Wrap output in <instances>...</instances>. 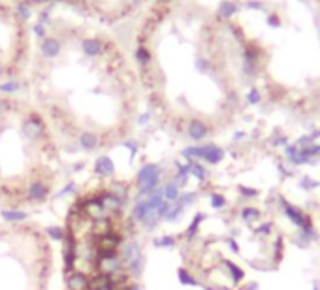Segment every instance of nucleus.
Here are the masks:
<instances>
[{
  "mask_svg": "<svg viewBox=\"0 0 320 290\" xmlns=\"http://www.w3.org/2000/svg\"><path fill=\"white\" fill-rule=\"evenodd\" d=\"M183 157L189 159V161H194V159H203L209 164H219V162L224 159V151L219 149L217 145H202V147H187L183 151Z\"/></svg>",
  "mask_w": 320,
  "mask_h": 290,
  "instance_id": "1",
  "label": "nucleus"
},
{
  "mask_svg": "<svg viewBox=\"0 0 320 290\" xmlns=\"http://www.w3.org/2000/svg\"><path fill=\"white\" fill-rule=\"evenodd\" d=\"M49 196V189L43 183H31L29 187V200L31 202H43Z\"/></svg>",
  "mask_w": 320,
  "mask_h": 290,
  "instance_id": "9",
  "label": "nucleus"
},
{
  "mask_svg": "<svg viewBox=\"0 0 320 290\" xmlns=\"http://www.w3.org/2000/svg\"><path fill=\"white\" fill-rule=\"evenodd\" d=\"M211 205H213L215 209H223L224 205H226V198H224L223 194H213L211 196Z\"/></svg>",
  "mask_w": 320,
  "mask_h": 290,
  "instance_id": "29",
  "label": "nucleus"
},
{
  "mask_svg": "<svg viewBox=\"0 0 320 290\" xmlns=\"http://www.w3.org/2000/svg\"><path fill=\"white\" fill-rule=\"evenodd\" d=\"M0 91H2V93H15V91H19V83H17V81L2 83V85H0Z\"/></svg>",
  "mask_w": 320,
  "mask_h": 290,
  "instance_id": "30",
  "label": "nucleus"
},
{
  "mask_svg": "<svg viewBox=\"0 0 320 290\" xmlns=\"http://www.w3.org/2000/svg\"><path fill=\"white\" fill-rule=\"evenodd\" d=\"M224 268L228 269V273H230V277H234V279L237 281V283H239V281H243V279H245V273H243V269H241V268H237V266H235L234 262H228V260H226V262H224Z\"/></svg>",
  "mask_w": 320,
  "mask_h": 290,
  "instance_id": "17",
  "label": "nucleus"
},
{
  "mask_svg": "<svg viewBox=\"0 0 320 290\" xmlns=\"http://www.w3.org/2000/svg\"><path fill=\"white\" fill-rule=\"evenodd\" d=\"M75 191H77V185H75V183H68L63 191H61V193H57V196H55V198H57V200H61V198H66V196L74 194Z\"/></svg>",
  "mask_w": 320,
  "mask_h": 290,
  "instance_id": "27",
  "label": "nucleus"
},
{
  "mask_svg": "<svg viewBox=\"0 0 320 290\" xmlns=\"http://www.w3.org/2000/svg\"><path fill=\"white\" fill-rule=\"evenodd\" d=\"M109 194H113L115 198H119L121 200V204L127 205L128 202V187L125 185V183H113L111 187H109V191H107Z\"/></svg>",
  "mask_w": 320,
  "mask_h": 290,
  "instance_id": "12",
  "label": "nucleus"
},
{
  "mask_svg": "<svg viewBox=\"0 0 320 290\" xmlns=\"http://www.w3.org/2000/svg\"><path fill=\"white\" fill-rule=\"evenodd\" d=\"M299 187H301V189H305V191H311V189H317V187H319V181L311 179L309 175H303V177H301V181H299Z\"/></svg>",
  "mask_w": 320,
  "mask_h": 290,
  "instance_id": "28",
  "label": "nucleus"
},
{
  "mask_svg": "<svg viewBox=\"0 0 320 290\" xmlns=\"http://www.w3.org/2000/svg\"><path fill=\"white\" fill-rule=\"evenodd\" d=\"M102 290H123V289H117V287L111 285V287H106V289H102Z\"/></svg>",
  "mask_w": 320,
  "mask_h": 290,
  "instance_id": "36",
  "label": "nucleus"
},
{
  "mask_svg": "<svg viewBox=\"0 0 320 290\" xmlns=\"http://www.w3.org/2000/svg\"><path fill=\"white\" fill-rule=\"evenodd\" d=\"M315 136H317V138H320V132H317V134H315Z\"/></svg>",
  "mask_w": 320,
  "mask_h": 290,
  "instance_id": "38",
  "label": "nucleus"
},
{
  "mask_svg": "<svg viewBox=\"0 0 320 290\" xmlns=\"http://www.w3.org/2000/svg\"><path fill=\"white\" fill-rule=\"evenodd\" d=\"M185 213V207L179 204H171V209L168 211V215L164 217V221H168V223H173V221H177L179 217Z\"/></svg>",
  "mask_w": 320,
  "mask_h": 290,
  "instance_id": "21",
  "label": "nucleus"
},
{
  "mask_svg": "<svg viewBox=\"0 0 320 290\" xmlns=\"http://www.w3.org/2000/svg\"><path fill=\"white\" fill-rule=\"evenodd\" d=\"M111 277L109 275H104V273H96L95 277H91V283H89V290H102L106 287H111Z\"/></svg>",
  "mask_w": 320,
  "mask_h": 290,
  "instance_id": "11",
  "label": "nucleus"
},
{
  "mask_svg": "<svg viewBox=\"0 0 320 290\" xmlns=\"http://www.w3.org/2000/svg\"><path fill=\"white\" fill-rule=\"evenodd\" d=\"M119 258H121V262H123V268L127 269L128 264H132L134 260H138L141 258V245H139L136 239H123V243L119 245V251H117Z\"/></svg>",
  "mask_w": 320,
  "mask_h": 290,
  "instance_id": "2",
  "label": "nucleus"
},
{
  "mask_svg": "<svg viewBox=\"0 0 320 290\" xmlns=\"http://www.w3.org/2000/svg\"><path fill=\"white\" fill-rule=\"evenodd\" d=\"M83 166H85L83 162H81V164H75V166H74V172H79V170H83Z\"/></svg>",
  "mask_w": 320,
  "mask_h": 290,
  "instance_id": "35",
  "label": "nucleus"
},
{
  "mask_svg": "<svg viewBox=\"0 0 320 290\" xmlns=\"http://www.w3.org/2000/svg\"><path fill=\"white\" fill-rule=\"evenodd\" d=\"M2 219H6L8 223H21L25 219H29L27 211H19V209H2Z\"/></svg>",
  "mask_w": 320,
  "mask_h": 290,
  "instance_id": "15",
  "label": "nucleus"
},
{
  "mask_svg": "<svg viewBox=\"0 0 320 290\" xmlns=\"http://www.w3.org/2000/svg\"><path fill=\"white\" fill-rule=\"evenodd\" d=\"M138 59H139V63H147V59H149V55H147V51H143V49H139V51H138Z\"/></svg>",
  "mask_w": 320,
  "mask_h": 290,
  "instance_id": "32",
  "label": "nucleus"
},
{
  "mask_svg": "<svg viewBox=\"0 0 320 290\" xmlns=\"http://www.w3.org/2000/svg\"><path fill=\"white\" fill-rule=\"evenodd\" d=\"M159 2H168V0H159Z\"/></svg>",
  "mask_w": 320,
  "mask_h": 290,
  "instance_id": "39",
  "label": "nucleus"
},
{
  "mask_svg": "<svg viewBox=\"0 0 320 290\" xmlns=\"http://www.w3.org/2000/svg\"><path fill=\"white\" fill-rule=\"evenodd\" d=\"M241 217L245 219L247 223H253L256 219H260V211H258L256 207H245V209L241 211Z\"/></svg>",
  "mask_w": 320,
  "mask_h": 290,
  "instance_id": "26",
  "label": "nucleus"
},
{
  "mask_svg": "<svg viewBox=\"0 0 320 290\" xmlns=\"http://www.w3.org/2000/svg\"><path fill=\"white\" fill-rule=\"evenodd\" d=\"M79 145H81V149L85 151H95L98 147V138H96V134L93 132H83L81 136H79Z\"/></svg>",
  "mask_w": 320,
  "mask_h": 290,
  "instance_id": "14",
  "label": "nucleus"
},
{
  "mask_svg": "<svg viewBox=\"0 0 320 290\" xmlns=\"http://www.w3.org/2000/svg\"><path fill=\"white\" fill-rule=\"evenodd\" d=\"M23 134H25L27 140H31V141L40 140L43 134V125L36 117L27 119V121L23 123Z\"/></svg>",
  "mask_w": 320,
  "mask_h": 290,
  "instance_id": "6",
  "label": "nucleus"
},
{
  "mask_svg": "<svg viewBox=\"0 0 320 290\" xmlns=\"http://www.w3.org/2000/svg\"><path fill=\"white\" fill-rule=\"evenodd\" d=\"M21 15H23V17H29V15H31V13H29V8H27L25 4L21 6Z\"/></svg>",
  "mask_w": 320,
  "mask_h": 290,
  "instance_id": "34",
  "label": "nucleus"
},
{
  "mask_svg": "<svg viewBox=\"0 0 320 290\" xmlns=\"http://www.w3.org/2000/svg\"><path fill=\"white\" fill-rule=\"evenodd\" d=\"M196 198H198V194H196V193H185V194H181L177 200H175V204L183 205V207L187 209L189 205H192L194 202H196Z\"/></svg>",
  "mask_w": 320,
  "mask_h": 290,
  "instance_id": "22",
  "label": "nucleus"
},
{
  "mask_svg": "<svg viewBox=\"0 0 320 290\" xmlns=\"http://www.w3.org/2000/svg\"><path fill=\"white\" fill-rule=\"evenodd\" d=\"M283 209H285V213L288 215V219L294 223L296 226H299L303 232H309L311 230V219L303 211H299L298 207H294L292 204H288V202H283Z\"/></svg>",
  "mask_w": 320,
  "mask_h": 290,
  "instance_id": "4",
  "label": "nucleus"
},
{
  "mask_svg": "<svg viewBox=\"0 0 320 290\" xmlns=\"http://www.w3.org/2000/svg\"><path fill=\"white\" fill-rule=\"evenodd\" d=\"M313 290H320V289H319V285H313Z\"/></svg>",
  "mask_w": 320,
  "mask_h": 290,
  "instance_id": "37",
  "label": "nucleus"
},
{
  "mask_svg": "<svg viewBox=\"0 0 320 290\" xmlns=\"http://www.w3.org/2000/svg\"><path fill=\"white\" fill-rule=\"evenodd\" d=\"M95 173L100 177H111L115 173V164L109 157H98L95 162Z\"/></svg>",
  "mask_w": 320,
  "mask_h": 290,
  "instance_id": "8",
  "label": "nucleus"
},
{
  "mask_svg": "<svg viewBox=\"0 0 320 290\" xmlns=\"http://www.w3.org/2000/svg\"><path fill=\"white\" fill-rule=\"evenodd\" d=\"M205 134H207V129H205V125L200 123V121H192L191 125H189V136H191L192 140H203L205 138Z\"/></svg>",
  "mask_w": 320,
  "mask_h": 290,
  "instance_id": "13",
  "label": "nucleus"
},
{
  "mask_svg": "<svg viewBox=\"0 0 320 290\" xmlns=\"http://www.w3.org/2000/svg\"><path fill=\"white\" fill-rule=\"evenodd\" d=\"M89 283H91V277L83 273V271H70L66 273V285H68V290H89Z\"/></svg>",
  "mask_w": 320,
  "mask_h": 290,
  "instance_id": "5",
  "label": "nucleus"
},
{
  "mask_svg": "<svg viewBox=\"0 0 320 290\" xmlns=\"http://www.w3.org/2000/svg\"><path fill=\"white\" fill-rule=\"evenodd\" d=\"M83 51L87 55H91V57H95L102 51V43L98 42V40H85L83 42Z\"/></svg>",
  "mask_w": 320,
  "mask_h": 290,
  "instance_id": "18",
  "label": "nucleus"
},
{
  "mask_svg": "<svg viewBox=\"0 0 320 290\" xmlns=\"http://www.w3.org/2000/svg\"><path fill=\"white\" fill-rule=\"evenodd\" d=\"M175 243H177V241H175V237H173V236H166V234L153 239V245H155V247H159V249L160 247H173Z\"/></svg>",
  "mask_w": 320,
  "mask_h": 290,
  "instance_id": "20",
  "label": "nucleus"
},
{
  "mask_svg": "<svg viewBox=\"0 0 320 290\" xmlns=\"http://www.w3.org/2000/svg\"><path fill=\"white\" fill-rule=\"evenodd\" d=\"M45 234L55 241H63L66 237V230L61 228V226H49V228H45Z\"/></svg>",
  "mask_w": 320,
  "mask_h": 290,
  "instance_id": "19",
  "label": "nucleus"
},
{
  "mask_svg": "<svg viewBox=\"0 0 320 290\" xmlns=\"http://www.w3.org/2000/svg\"><path fill=\"white\" fill-rule=\"evenodd\" d=\"M177 277H179V281H181V285H189V287H198V281L194 279V277H192L191 273H189V271H187V269H179V271H177Z\"/></svg>",
  "mask_w": 320,
  "mask_h": 290,
  "instance_id": "25",
  "label": "nucleus"
},
{
  "mask_svg": "<svg viewBox=\"0 0 320 290\" xmlns=\"http://www.w3.org/2000/svg\"><path fill=\"white\" fill-rule=\"evenodd\" d=\"M42 51L45 57H57L61 51V43L57 42L55 38H45L42 43Z\"/></svg>",
  "mask_w": 320,
  "mask_h": 290,
  "instance_id": "16",
  "label": "nucleus"
},
{
  "mask_svg": "<svg viewBox=\"0 0 320 290\" xmlns=\"http://www.w3.org/2000/svg\"><path fill=\"white\" fill-rule=\"evenodd\" d=\"M0 74H2V64H0Z\"/></svg>",
  "mask_w": 320,
  "mask_h": 290,
  "instance_id": "40",
  "label": "nucleus"
},
{
  "mask_svg": "<svg viewBox=\"0 0 320 290\" xmlns=\"http://www.w3.org/2000/svg\"><path fill=\"white\" fill-rule=\"evenodd\" d=\"M149 117H151L149 113H145V115H141V117L138 119V123H139V125H145V123L149 121Z\"/></svg>",
  "mask_w": 320,
  "mask_h": 290,
  "instance_id": "33",
  "label": "nucleus"
},
{
  "mask_svg": "<svg viewBox=\"0 0 320 290\" xmlns=\"http://www.w3.org/2000/svg\"><path fill=\"white\" fill-rule=\"evenodd\" d=\"M100 200H102V207H104L107 213H109V217L117 215L119 211H123V207H125V205L121 204V200H119V198H115L113 194H109V193L100 194Z\"/></svg>",
  "mask_w": 320,
  "mask_h": 290,
  "instance_id": "7",
  "label": "nucleus"
},
{
  "mask_svg": "<svg viewBox=\"0 0 320 290\" xmlns=\"http://www.w3.org/2000/svg\"><path fill=\"white\" fill-rule=\"evenodd\" d=\"M123 268V262H121V258L119 255H100L98 260H96V273H104V275H113V273H117L121 271Z\"/></svg>",
  "mask_w": 320,
  "mask_h": 290,
  "instance_id": "3",
  "label": "nucleus"
},
{
  "mask_svg": "<svg viewBox=\"0 0 320 290\" xmlns=\"http://www.w3.org/2000/svg\"><path fill=\"white\" fill-rule=\"evenodd\" d=\"M179 189H181V187H179L175 181L166 183V185L162 187V196H164V200H166V202H175V200L181 196Z\"/></svg>",
  "mask_w": 320,
  "mask_h": 290,
  "instance_id": "10",
  "label": "nucleus"
},
{
  "mask_svg": "<svg viewBox=\"0 0 320 290\" xmlns=\"http://www.w3.org/2000/svg\"><path fill=\"white\" fill-rule=\"evenodd\" d=\"M127 149H130V157H136V153H138V141H134V140H128V141H125L123 143Z\"/></svg>",
  "mask_w": 320,
  "mask_h": 290,
  "instance_id": "31",
  "label": "nucleus"
},
{
  "mask_svg": "<svg viewBox=\"0 0 320 290\" xmlns=\"http://www.w3.org/2000/svg\"><path fill=\"white\" fill-rule=\"evenodd\" d=\"M203 219H205V215H203V213H198V215L194 217V221H192L191 226H189V230H187V237H189V239H192V237L196 236V232H198V226L202 225Z\"/></svg>",
  "mask_w": 320,
  "mask_h": 290,
  "instance_id": "24",
  "label": "nucleus"
},
{
  "mask_svg": "<svg viewBox=\"0 0 320 290\" xmlns=\"http://www.w3.org/2000/svg\"><path fill=\"white\" fill-rule=\"evenodd\" d=\"M191 162V173L196 177V179H200V181H203L205 177H207V172H205V168H203L202 164H198V162L194 161H189Z\"/></svg>",
  "mask_w": 320,
  "mask_h": 290,
  "instance_id": "23",
  "label": "nucleus"
}]
</instances>
